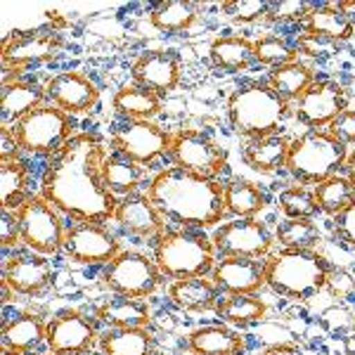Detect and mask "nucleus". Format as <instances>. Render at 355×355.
Returning a JSON list of instances; mask_svg holds the SVG:
<instances>
[{"instance_id": "1", "label": "nucleus", "mask_w": 355, "mask_h": 355, "mask_svg": "<svg viewBox=\"0 0 355 355\" xmlns=\"http://www.w3.org/2000/svg\"><path fill=\"white\" fill-rule=\"evenodd\" d=\"M107 147L93 133H78L55 152L41 180V194L60 214L81 223L110 220L119 199L105 182Z\"/></svg>"}, {"instance_id": "2", "label": "nucleus", "mask_w": 355, "mask_h": 355, "mask_svg": "<svg viewBox=\"0 0 355 355\" xmlns=\"http://www.w3.org/2000/svg\"><path fill=\"white\" fill-rule=\"evenodd\" d=\"M147 197L162 216L192 227H214L227 214L225 187L180 166L164 168L154 178Z\"/></svg>"}, {"instance_id": "3", "label": "nucleus", "mask_w": 355, "mask_h": 355, "mask_svg": "<svg viewBox=\"0 0 355 355\" xmlns=\"http://www.w3.org/2000/svg\"><path fill=\"white\" fill-rule=\"evenodd\" d=\"M329 270L327 256L318 251H282L268 259L266 287L277 296L308 301L324 289Z\"/></svg>"}, {"instance_id": "4", "label": "nucleus", "mask_w": 355, "mask_h": 355, "mask_svg": "<svg viewBox=\"0 0 355 355\" xmlns=\"http://www.w3.org/2000/svg\"><path fill=\"white\" fill-rule=\"evenodd\" d=\"M289 114V102L268 83H249L227 97V116L237 133L249 140L272 135Z\"/></svg>"}, {"instance_id": "5", "label": "nucleus", "mask_w": 355, "mask_h": 355, "mask_svg": "<svg viewBox=\"0 0 355 355\" xmlns=\"http://www.w3.org/2000/svg\"><path fill=\"white\" fill-rule=\"evenodd\" d=\"M346 159L348 145H343L327 130H311V133H303L291 140L284 168L296 180L320 185L322 180L336 175V171L346 164Z\"/></svg>"}, {"instance_id": "6", "label": "nucleus", "mask_w": 355, "mask_h": 355, "mask_svg": "<svg viewBox=\"0 0 355 355\" xmlns=\"http://www.w3.org/2000/svg\"><path fill=\"white\" fill-rule=\"evenodd\" d=\"M154 263L166 277H206L216 268V246L206 234L164 232L154 246Z\"/></svg>"}, {"instance_id": "7", "label": "nucleus", "mask_w": 355, "mask_h": 355, "mask_svg": "<svg viewBox=\"0 0 355 355\" xmlns=\"http://www.w3.org/2000/svg\"><path fill=\"white\" fill-rule=\"evenodd\" d=\"M10 128L19 142V150L28 154H50L53 157L73 137V125L69 114L55 105L36 107Z\"/></svg>"}, {"instance_id": "8", "label": "nucleus", "mask_w": 355, "mask_h": 355, "mask_svg": "<svg viewBox=\"0 0 355 355\" xmlns=\"http://www.w3.org/2000/svg\"><path fill=\"white\" fill-rule=\"evenodd\" d=\"M21 227V242L38 256H55L64 251L67 230L62 225L60 211L43 194H31L15 211Z\"/></svg>"}, {"instance_id": "9", "label": "nucleus", "mask_w": 355, "mask_h": 355, "mask_svg": "<svg viewBox=\"0 0 355 355\" xmlns=\"http://www.w3.org/2000/svg\"><path fill=\"white\" fill-rule=\"evenodd\" d=\"M162 270L150 256L140 251H121L105 268V287L119 296L147 299L162 284Z\"/></svg>"}, {"instance_id": "10", "label": "nucleus", "mask_w": 355, "mask_h": 355, "mask_svg": "<svg viewBox=\"0 0 355 355\" xmlns=\"http://www.w3.org/2000/svg\"><path fill=\"white\" fill-rule=\"evenodd\" d=\"M171 157L175 166L202 178H218L227 166V154L209 135L199 130H180L171 135Z\"/></svg>"}, {"instance_id": "11", "label": "nucleus", "mask_w": 355, "mask_h": 355, "mask_svg": "<svg viewBox=\"0 0 355 355\" xmlns=\"http://www.w3.org/2000/svg\"><path fill=\"white\" fill-rule=\"evenodd\" d=\"M211 242L216 246V254L223 259L242 256V259H263L272 249L275 234L268 230L266 223L256 218H237L223 223L214 232Z\"/></svg>"}, {"instance_id": "12", "label": "nucleus", "mask_w": 355, "mask_h": 355, "mask_svg": "<svg viewBox=\"0 0 355 355\" xmlns=\"http://www.w3.org/2000/svg\"><path fill=\"white\" fill-rule=\"evenodd\" d=\"M112 147L121 157L130 159L137 166L152 164L157 157L171 150V135L152 121H130L114 130Z\"/></svg>"}, {"instance_id": "13", "label": "nucleus", "mask_w": 355, "mask_h": 355, "mask_svg": "<svg viewBox=\"0 0 355 355\" xmlns=\"http://www.w3.org/2000/svg\"><path fill=\"white\" fill-rule=\"evenodd\" d=\"M121 251V242L97 223H78L71 230H67L64 254L73 263L102 266V263H112Z\"/></svg>"}, {"instance_id": "14", "label": "nucleus", "mask_w": 355, "mask_h": 355, "mask_svg": "<svg viewBox=\"0 0 355 355\" xmlns=\"http://www.w3.org/2000/svg\"><path fill=\"white\" fill-rule=\"evenodd\" d=\"M97 341L95 324L85 315L69 311L45 324V343L55 355H81L88 353Z\"/></svg>"}, {"instance_id": "15", "label": "nucleus", "mask_w": 355, "mask_h": 355, "mask_svg": "<svg viewBox=\"0 0 355 355\" xmlns=\"http://www.w3.org/2000/svg\"><path fill=\"white\" fill-rule=\"evenodd\" d=\"M348 110V95L334 81H315L311 88L296 100V119L306 125L320 128L329 125L341 112Z\"/></svg>"}, {"instance_id": "16", "label": "nucleus", "mask_w": 355, "mask_h": 355, "mask_svg": "<svg viewBox=\"0 0 355 355\" xmlns=\"http://www.w3.org/2000/svg\"><path fill=\"white\" fill-rule=\"evenodd\" d=\"M45 95H48L50 105L60 107L67 114H85L93 110L97 100H100L97 85L78 71L55 73L45 83Z\"/></svg>"}, {"instance_id": "17", "label": "nucleus", "mask_w": 355, "mask_h": 355, "mask_svg": "<svg viewBox=\"0 0 355 355\" xmlns=\"http://www.w3.org/2000/svg\"><path fill=\"white\" fill-rule=\"evenodd\" d=\"M62 41L53 31H33L19 33L3 41V67L5 69H21L28 64H41L60 53Z\"/></svg>"}, {"instance_id": "18", "label": "nucleus", "mask_w": 355, "mask_h": 355, "mask_svg": "<svg viewBox=\"0 0 355 355\" xmlns=\"http://www.w3.org/2000/svg\"><path fill=\"white\" fill-rule=\"evenodd\" d=\"M53 279V268L43 256L19 254L3 261V287L12 294L36 296L48 287Z\"/></svg>"}, {"instance_id": "19", "label": "nucleus", "mask_w": 355, "mask_h": 355, "mask_svg": "<svg viewBox=\"0 0 355 355\" xmlns=\"http://www.w3.org/2000/svg\"><path fill=\"white\" fill-rule=\"evenodd\" d=\"M130 78L135 85L147 88L152 93H171L180 83V62L175 55L164 53V50H152V53L140 55L130 67Z\"/></svg>"}, {"instance_id": "20", "label": "nucleus", "mask_w": 355, "mask_h": 355, "mask_svg": "<svg viewBox=\"0 0 355 355\" xmlns=\"http://www.w3.org/2000/svg\"><path fill=\"white\" fill-rule=\"evenodd\" d=\"M268 261L263 259H223L214 268V282L227 294H256L266 284Z\"/></svg>"}, {"instance_id": "21", "label": "nucleus", "mask_w": 355, "mask_h": 355, "mask_svg": "<svg viewBox=\"0 0 355 355\" xmlns=\"http://www.w3.org/2000/svg\"><path fill=\"white\" fill-rule=\"evenodd\" d=\"M114 220L137 237L159 239L164 234V216L159 214V209L150 202L147 194H128L119 199Z\"/></svg>"}, {"instance_id": "22", "label": "nucleus", "mask_w": 355, "mask_h": 355, "mask_svg": "<svg viewBox=\"0 0 355 355\" xmlns=\"http://www.w3.org/2000/svg\"><path fill=\"white\" fill-rule=\"evenodd\" d=\"M97 313L114 329H150V324L154 322L145 299H130V296L119 294L102 303Z\"/></svg>"}, {"instance_id": "23", "label": "nucleus", "mask_w": 355, "mask_h": 355, "mask_svg": "<svg viewBox=\"0 0 355 355\" xmlns=\"http://www.w3.org/2000/svg\"><path fill=\"white\" fill-rule=\"evenodd\" d=\"M48 95L45 88L24 83V81H10L0 85V114H3V125L17 123L21 116L33 112L36 107L45 105Z\"/></svg>"}, {"instance_id": "24", "label": "nucleus", "mask_w": 355, "mask_h": 355, "mask_svg": "<svg viewBox=\"0 0 355 355\" xmlns=\"http://www.w3.org/2000/svg\"><path fill=\"white\" fill-rule=\"evenodd\" d=\"M306 33L327 38L331 43H343L355 33V21L339 8V3L318 5L306 17Z\"/></svg>"}, {"instance_id": "25", "label": "nucleus", "mask_w": 355, "mask_h": 355, "mask_svg": "<svg viewBox=\"0 0 355 355\" xmlns=\"http://www.w3.org/2000/svg\"><path fill=\"white\" fill-rule=\"evenodd\" d=\"M291 140L284 135L272 133L259 140H249V145L244 147V162L249 168H254L256 173H275V171L284 168L287 164Z\"/></svg>"}, {"instance_id": "26", "label": "nucleus", "mask_w": 355, "mask_h": 355, "mask_svg": "<svg viewBox=\"0 0 355 355\" xmlns=\"http://www.w3.org/2000/svg\"><path fill=\"white\" fill-rule=\"evenodd\" d=\"M168 299L175 303L180 311L187 313H204L218 306V291L216 282L206 277H190V279H175L168 287Z\"/></svg>"}, {"instance_id": "27", "label": "nucleus", "mask_w": 355, "mask_h": 355, "mask_svg": "<svg viewBox=\"0 0 355 355\" xmlns=\"http://www.w3.org/2000/svg\"><path fill=\"white\" fill-rule=\"evenodd\" d=\"M187 348L194 355H242L246 341L237 331L211 324V327L194 329L187 339Z\"/></svg>"}, {"instance_id": "28", "label": "nucleus", "mask_w": 355, "mask_h": 355, "mask_svg": "<svg viewBox=\"0 0 355 355\" xmlns=\"http://www.w3.org/2000/svg\"><path fill=\"white\" fill-rule=\"evenodd\" d=\"M114 110L130 121H152L162 114V97L135 83H125L116 90L112 100Z\"/></svg>"}, {"instance_id": "29", "label": "nucleus", "mask_w": 355, "mask_h": 355, "mask_svg": "<svg viewBox=\"0 0 355 355\" xmlns=\"http://www.w3.org/2000/svg\"><path fill=\"white\" fill-rule=\"evenodd\" d=\"M216 313L223 322L232 324V327H251V324L263 322L268 306L254 294H227L225 299L218 301Z\"/></svg>"}, {"instance_id": "30", "label": "nucleus", "mask_w": 355, "mask_h": 355, "mask_svg": "<svg viewBox=\"0 0 355 355\" xmlns=\"http://www.w3.org/2000/svg\"><path fill=\"white\" fill-rule=\"evenodd\" d=\"M209 57L223 71H242L256 60L254 43L242 36H218L209 48Z\"/></svg>"}, {"instance_id": "31", "label": "nucleus", "mask_w": 355, "mask_h": 355, "mask_svg": "<svg viewBox=\"0 0 355 355\" xmlns=\"http://www.w3.org/2000/svg\"><path fill=\"white\" fill-rule=\"evenodd\" d=\"M313 83H315L313 69L299 60L289 62V64H284V67L272 69L270 78H268V85H270L279 97H284L287 102H296Z\"/></svg>"}, {"instance_id": "32", "label": "nucleus", "mask_w": 355, "mask_h": 355, "mask_svg": "<svg viewBox=\"0 0 355 355\" xmlns=\"http://www.w3.org/2000/svg\"><path fill=\"white\" fill-rule=\"evenodd\" d=\"M28 194V171L19 159L0 162V206L5 211H17Z\"/></svg>"}, {"instance_id": "33", "label": "nucleus", "mask_w": 355, "mask_h": 355, "mask_svg": "<svg viewBox=\"0 0 355 355\" xmlns=\"http://www.w3.org/2000/svg\"><path fill=\"white\" fill-rule=\"evenodd\" d=\"M268 204V197L249 180H232L225 185V209L237 218H256Z\"/></svg>"}, {"instance_id": "34", "label": "nucleus", "mask_w": 355, "mask_h": 355, "mask_svg": "<svg viewBox=\"0 0 355 355\" xmlns=\"http://www.w3.org/2000/svg\"><path fill=\"white\" fill-rule=\"evenodd\" d=\"M320 239V227L311 218H284L275 230V242L282 244L284 251H313Z\"/></svg>"}, {"instance_id": "35", "label": "nucleus", "mask_w": 355, "mask_h": 355, "mask_svg": "<svg viewBox=\"0 0 355 355\" xmlns=\"http://www.w3.org/2000/svg\"><path fill=\"white\" fill-rule=\"evenodd\" d=\"M45 339V324L41 318L33 313H21L17 315L12 322L3 324V343L15 351H31L33 346H38Z\"/></svg>"}, {"instance_id": "36", "label": "nucleus", "mask_w": 355, "mask_h": 355, "mask_svg": "<svg viewBox=\"0 0 355 355\" xmlns=\"http://www.w3.org/2000/svg\"><path fill=\"white\" fill-rule=\"evenodd\" d=\"M102 355H154V336L147 329H116L100 339Z\"/></svg>"}, {"instance_id": "37", "label": "nucleus", "mask_w": 355, "mask_h": 355, "mask_svg": "<svg viewBox=\"0 0 355 355\" xmlns=\"http://www.w3.org/2000/svg\"><path fill=\"white\" fill-rule=\"evenodd\" d=\"M320 211L329 216H339L343 209H348L355 202V185L343 175H331L315 187Z\"/></svg>"}, {"instance_id": "38", "label": "nucleus", "mask_w": 355, "mask_h": 355, "mask_svg": "<svg viewBox=\"0 0 355 355\" xmlns=\"http://www.w3.org/2000/svg\"><path fill=\"white\" fill-rule=\"evenodd\" d=\"M197 21V5L185 0H168L152 10L150 24L159 31H185Z\"/></svg>"}, {"instance_id": "39", "label": "nucleus", "mask_w": 355, "mask_h": 355, "mask_svg": "<svg viewBox=\"0 0 355 355\" xmlns=\"http://www.w3.org/2000/svg\"><path fill=\"white\" fill-rule=\"evenodd\" d=\"M142 180V171L135 162L125 157H107L105 164V182L116 197H128L137 190Z\"/></svg>"}, {"instance_id": "40", "label": "nucleus", "mask_w": 355, "mask_h": 355, "mask_svg": "<svg viewBox=\"0 0 355 355\" xmlns=\"http://www.w3.org/2000/svg\"><path fill=\"white\" fill-rule=\"evenodd\" d=\"M279 211L287 218H313L320 211L315 192H308L306 187L291 185L279 194Z\"/></svg>"}, {"instance_id": "41", "label": "nucleus", "mask_w": 355, "mask_h": 355, "mask_svg": "<svg viewBox=\"0 0 355 355\" xmlns=\"http://www.w3.org/2000/svg\"><path fill=\"white\" fill-rule=\"evenodd\" d=\"M254 53L261 64H268L275 69L289 64V62H296V50L277 36H266V38H261V41H256Z\"/></svg>"}, {"instance_id": "42", "label": "nucleus", "mask_w": 355, "mask_h": 355, "mask_svg": "<svg viewBox=\"0 0 355 355\" xmlns=\"http://www.w3.org/2000/svg\"><path fill=\"white\" fill-rule=\"evenodd\" d=\"M220 12L234 24H251L256 19H266L270 12V3L261 0H225L220 5Z\"/></svg>"}, {"instance_id": "43", "label": "nucleus", "mask_w": 355, "mask_h": 355, "mask_svg": "<svg viewBox=\"0 0 355 355\" xmlns=\"http://www.w3.org/2000/svg\"><path fill=\"white\" fill-rule=\"evenodd\" d=\"M320 322H322V327L331 331L334 336H343L355 329L353 313L343 306H329L324 313H320Z\"/></svg>"}, {"instance_id": "44", "label": "nucleus", "mask_w": 355, "mask_h": 355, "mask_svg": "<svg viewBox=\"0 0 355 355\" xmlns=\"http://www.w3.org/2000/svg\"><path fill=\"white\" fill-rule=\"evenodd\" d=\"M324 291L331 299H343L355 294V275L346 268H331L327 279H324Z\"/></svg>"}, {"instance_id": "45", "label": "nucleus", "mask_w": 355, "mask_h": 355, "mask_svg": "<svg viewBox=\"0 0 355 355\" xmlns=\"http://www.w3.org/2000/svg\"><path fill=\"white\" fill-rule=\"evenodd\" d=\"M311 5L308 3H296V0H282V3H270V12L266 19L270 21H291V19H301L308 17L311 12Z\"/></svg>"}, {"instance_id": "46", "label": "nucleus", "mask_w": 355, "mask_h": 355, "mask_svg": "<svg viewBox=\"0 0 355 355\" xmlns=\"http://www.w3.org/2000/svg\"><path fill=\"white\" fill-rule=\"evenodd\" d=\"M0 244H3L5 251L12 249L17 244H24L21 242V227L15 211L3 209V218H0Z\"/></svg>"}, {"instance_id": "47", "label": "nucleus", "mask_w": 355, "mask_h": 355, "mask_svg": "<svg viewBox=\"0 0 355 355\" xmlns=\"http://www.w3.org/2000/svg\"><path fill=\"white\" fill-rule=\"evenodd\" d=\"M327 133H331L336 140H341L343 145H353L355 142V110L341 112L334 121L329 123Z\"/></svg>"}, {"instance_id": "48", "label": "nucleus", "mask_w": 355, "mask_h": 355, "mask_svg": "<svg viewBox=\"0 0 355 355\" xmlns=\"http://www.w3.org/2000/svg\"><path fill=\"white\" fill-rule=\"evenodd\" d=\"M299 48H301L306 55H311V57H322V55L334 53L336 43L327 41V38L313 36V33H301V38H299Z\"/></svg>"}, {"instance_id": "49", "label": "nucleus", "mask_w": 355, "mask_h": 355, "mask_svg": "<svg viewBox=\"0 0 355 355\" xmlns=\"http://www.w3.org/2000/svg\"><path fill=\"white\" fill-rule=\"evenodd\" d=\"M334 218H336V232H339V237L355 249V202L348 209H343L339 216H334Z\"/></svg>"}, {"instance_id": "50", "label": "nucleus", "mask_w": 355, "mask_h": 355, "mask_svg": "<svg viewBox=\"0 0 355 355\" xmlns=\"http://www.w3.org/2000/svg\"><path fill=\"white\" fill-rule=\"evenodd\" d=\"M256 336H259V339L266 343L268 348L291 343V331L287 327H279V324H261L259 334H256Z\"/></svg>"}, {"instance_id": "51", "label": "nucleus", "mask_w": 355, "mask_h": 355, "mask_svg": "<svg viewBox=\"0 0 355 355\" xmlns=\"http://www.w3.org/2000/svg\"><path fill=\"white\" fill-rule=\"evenodd\" d=\"M17 154H19V142H17L12 128L3 125V130H0V162H12Z\"/></svg>"}, {"instance_id": "52", "label": "nucleus", "mask_w": 355, "mask_h": 355, "mask_svg": "<svg viewBox=\"0 0 355 355\" xmlns=\"http://www.w3.org/2000/svg\"><path fill=\"white\" fill-rule=\"evenodd\" d=\"M154 322H157L159 329H164V331H175V327H178L175 315L168 313V311H159L157 315H154Z\"/></svg>"}, {"instance_id": "53", "label": "nucleus", "mask_w": 355, "mask_h": 355, "mask_svg": "<svg viewBox=\"0 0 355 355\" xmlns=\"http://www.w3.org/2000/svg\"><path fill=\"white\" fill-rule=\"evenodd\" d=\"M261 355H306L301 348L291 346V343H284V346H272V348H266Z\"/></svg>"}, {"instance_id": "54", "label": "nucleus", "mask_w": 355, "mask_h": 355, "mask_svg": "<svg viewBox=\"0 0 355 355\" xmlns=\"http://www.w3.org/2000/svg\"><path fill=\"white\" fill-rule=\"evenodd\" d=\"M343 166L348 168V180L355 185V152L348 154V159H346V164H343Z\"/></svg>"}, {"instance_id": "55", "label": "nucleus", "mask_w": 355, "mask_h": 355, "mask_svg": "<svg viewBox=\"0 0 355 355\" xmlns=\"http://www.w3.org/2000/svg\"><path fill=\"white\" fill-rule=\"evenodd\" d=\"M0 355H24V353L15 351V348H10V346H5V343H3V348H0Z\"/></svg>"}, {"instance_id": "56", "label": "nucleus", "mask_w": 355, "mask_h": 355, "mask_svg": "<svg viewBox=\"0 0 355 355\" xmlns=\"http://www.w3.org/2000/svg\"><path fill=\"white\" fill-rule=\"evenodd\" d=\"M100 355H102V353H100Z\"/></svg>"}, {"instance_id": "57", "label": "nucleus", "mask_w": 355, "mask_h": 355, "mask_svg": "<svg viewBox=\"0 0 355 355\" xmlns=\"http://www.w3.org/2000/svg\"><path fill=\"white\" fill-rule=\"evenodd\" d=\"M53 355H55V353H53Z\"/></svg>"}]
</instances>
